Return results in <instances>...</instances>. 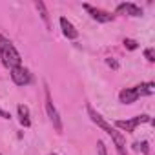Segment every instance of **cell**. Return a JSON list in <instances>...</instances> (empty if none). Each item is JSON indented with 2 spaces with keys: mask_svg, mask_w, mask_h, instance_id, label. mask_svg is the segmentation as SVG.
I'll list each match as a JSON object with an SVG mask.
<instances>
[{
  "mask_svg": "<svg viewBox=\"0 0 155 155\" xmlns=\"http://www.w3.org/2000/svg\"><path fill=\"white\" fill-rule=\"evenodd\" d=\"M86 110H88V115H90V119H91V122H95L102 131H106L110 137H111V140H113V144H115V150H117V153L119 155H128V150H126V137L122 135V131H119L115 126H111L91 104H88L86 106Z\"/></svg>",
  "mask_w": 155,
  "mask_h": 155,
  "instance_id": "cell-1",
  "label": "cell"
},
{
  "mask_svg": "<svg viewBox=\"0 0 155 155\" xmlns=\"http://www.w3.org/2000/svg\"><path fill=\"white\" fill-rule=\"evenodd\" d=\"M0 60H2L4 68H8V69L22 66L20 53L17 51V48L13 46V42L9 38H6L4 35H0Z\"/></svg>",
  "mask_w": 155,
  "mask_h": 155,
  "instance_id": "cell-2",
  "label": "cell"
},
{
  "mask_svg": "<svg viewBox=\"0 0 155 155\" xmlns=\"http://www.w3.org/2000/svg\"><path fill=\"white\" fill-rule=\"evenodd\" d=\"M146 122H153L151 117L148 113H140V115H135L131 119H126V120H115V128L119 131H126V133H133L137 130L139 124H146Z\"/></svg>",
  "mask_w": 155,
  "mask_h": 155,
  "instance_id": "cell-3",
  "label": "cell"
},
{
  "mask_svg": "<svg viewBox=\"0 0 155 155\" xmlns=\"http://www.w3.org/2000/svg\"><path fill=\"white\" fill-rule=\"evenodd\" d=\"M44 93H46V113H48V117H49V120H51L53 128H55L58 133H62V130H64V124H62V119H60V113H58L57 106L53 104L51 93H49V90H48V88L44 90Z\"/></svg>",
  "mask_w": 155,
  "mask_h": 155,
  "instance_id": "cell-4",
  "label": "cell"
},
{
  "mask_svg": "<svg viewBox=\"0 0 155 155\" xmlns=\"http://www.w3.org/2000/svg\"><path fill=\"white\" fill-rule=\"evenodd\" d=\"M9 73H11V81L17 86H28L33 82V75L26 66H17V68L9 69Z\"/></svg>",
  "mask_w": 155,
  "mask_h": 155,
  "instance_id": "cell-5",
  "label": "cell"
},
{
  "mask_svg": "<svg viewBox=\"0 0 155 155\" xmlns=\"http://www.w3.org/2000/svg\"><path fill=\"white\" fill-rule=\"evenodd\" d=\"M82 8L90 13V17H91L93 20H97V22H101V24H108V22H113V20H115V15H111V13L106 11V9L95 8V6H91V4H82Z\"/></svg>",
  "mask_w": 155,
  "mask_h": 155,
  "instance_id": "cell-6",
  "label": "cell"
},
{
  "mask_svg": "<svg viewBox=\"0 0 155 155\" xmlns=\"http://www.w3.org/2000/svg\"><path fill=\"white\" fill-rule=\"evenodd\" d=\"M117 15H124V17H142V9L133 4V2H122L115 8Z\"/></svg>",
  "mask_w": 155,
  "mask_h": 155,
  "instance_id": "cell-7",
  "label": "cell"
},
{
  "mask_svg": "<svg viewBox=\"0 0 155 155\" xmlns=\"http://www.w3.org/2000/svg\"><path fill=\"white\" fill-rule=\"evenodd\" d=\"M139 99H140V95H139L137 86H131V88H122V90L119 91V101H120L122 104H133V102H137Z\"/></svg>",
  "mask_w": 155,
  "mask_h": 155,
  "instance_id": "cell-8",
  "label": "cell"
},
{
  "mask_svg": "<svg viewBox=\"0 0 155 155\" xmlns=\"http://www.w3.org/2000/svg\"><path fill=\"white\" fill-rule=\"evenodd\" d=\"M58 24H60L62 35H64L68 40H77V38H79V31H77V28H75L66 17H60V18H58Z\"/></svg>",
  "mask_w": 155,
  "mask_h": 155,
  "instance_id": "cell-9",
  "label": "cell"
},
{
  "mask_svg": "<svg viewBox=\"0 0 155 155\" xmlns=\"http://www.w3.org/2000/svg\"><path fill=\"white\" fill-rule=\"evenodd\" d=\"M17 115H18V122L24 128H29L31 126V115H29V108L26 104H18L17 106Z\"/></svg>",
  "mask_w": 155,
  "mask_h": 155,
  "instance_id": "cell-10",
  "label": "cell"
},
{
  "mask_svg": "<svg viewBox=\"0 0 155 155\" xmlns=\"http://www.w3.org/2000/svg\"><path fill=\"white\" fill-rule=\"evenodd\" d=\"M35 8H37L38 15H40V18L44 20L46 28L49 29V28H51V22H49V13H48V8H46V4L42 2V0H37V2H35Z\"/></svg>",
  "mask_w": 155,
  "mask_h": 155,
  "instance_id": "cell-11",
  "label": "cell"
},
{
  "mask_svg": "<svg viewBox=\"0 0 155 155\" xmlns=\"http://www.w3.org/2000/svg\"><path fill=\"white\" fill-rule=\"evenodd\" d=\"M137 90H139L140 97H150L155 93V82H140V84H137Z\"/></svg>",
  "mask_w": 155,
  "mask_h": 155,
  "instance_id": "cell-12",
  "label": "cell"
},
{
  "mask_svg": "<svg viewBox=\"0 0 155 155\" xmlns=\"http://www.w3.org/2000/svg\"><path fill=\"white\" fill-rule=\"evenodd\" d=\"M133 148H135L137 151H140L142 155H150V144H148V140H140V142H135V144H133Z\"/></svg>",
  "mask_w": 155,
  "mask_h": 155,
  "instance_id": "cell-13",
  "label": "cell"
},
{
  "mask_svg": "<svg viewBox=\"0 0 155 155\" xmlns=\"http://www.w3.org/2000/svg\"><path fill=\"white\" fill-rule=\"evenodd\" d=\"M122 44H124V48H126V49H130V51H133V49H137V48H139V42H137V40H133V38H124V40H122Z\"/></svg>",
  "mask_w": 155,
  "mask_h": 155,
  "instance_id": "cell-14",
  "label": "cell"
},
{
  "mask_svg": "<svg viewBox=\"0 0 155 155\" xmlns=\"http://www.w3.org/2000/svg\"><path fill=\"white\" fill-rule=\"evenodd\" d=\"M144 58H146L150 64H153V62H155V49H153V48H146V49H144Z\"/></svg>",
  "mask_w": 155,
  "mask_h": 155,
  "instance_id": "cell-15",
  "label": "cell"
},
{
  "mask_svg": "<svg viewBox=\"0 0 155 155\" xmlns=\"http://www.w3.org/2000/svg\"><path fill=\"white\" fill-rule=\"evenodd\" d=\"M97 155H108V150H106V146H104L102 140L97 142Z\"/></svg>",
  "mask_w": 155,
  "mask_h": 155,
  "instance_id": "cell-16",
  "label": "cell"
},
{
  "mask_svg": "<svg viewBox=\"0 0 155 155\" xmlns=\"http://www.w3.org/2000/svg\"><path fill=\"white\" fill-rule=\"evenodd\" d=\"M106 64H108L110 68H113V69H119V62H117L115 58H106Z\"/></svg>",
  "mask_w": 155,
  "mask_h": 155,
  "instance_id": "cell-17",
  "label": "cell"
},
{
  "mask_svg": "<svg viewBox=\"0 0 155 155\" xmlns=\"http://www.w3.org/2000/svg\"><path fill=\"white\" fill-rule=\"evenodd\" d=\"M0 117H2V119H6V120H9V119H11V113H9V111H6V110H2V108H0Z\"/></svg>",
  "mask_w": 155,
  "mask_h": 155,
  "instance_id": "cell-18",
  "label": "cell"
},
{
  "mask_svg": "<svg viewBox=\"0 0 155 155\" xmlns=\"http://www.w3.org/2000/svg\"><path fill=\"white\" fill-rule=\"evenodd\" d=\"M49 155H58V153H49Z\"/></svg>",
  "mask_w": 155,
  "mask_h": 155,
  "instance_id": "cell-19",
  "label": "cell"
},
{
  "mask_svg": "<svg viewBox=\"0 0 155 155\" xmlns=\"http://www.w3.org/2000/svg\"><path fill=\"white\" fill-rule=\"evenodd\" d=\"M0 155H2V153H0Z\"/></svg>",
  "mask_w": 155,
  "mask_h": 155,
  "instance_id": "cell-20",
  "label": "cell"
}]
</instances>
